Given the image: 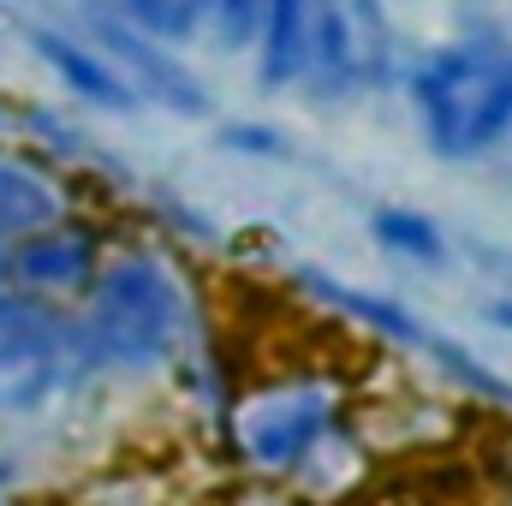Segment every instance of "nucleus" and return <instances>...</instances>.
<instances>
[{"instance_id": "obj_6", "label": "nucleus", "mask_w": 512, "mask_h": 506, "mask_svg": "<svg viewBox=\"0 0 512 506\" xmlns=\"http://www.w3.org/2000/svg\"><path fill=\"white\" fill-rule=\"evenodd\" d=\"M0 268L12 280H24V286H78L96 268V245L84 233H72V227H42V233H24L0 256Z\"/></svg>"}, {"instance_id": "obj_8", "label": "nucleus", "mask_w": 512, "mask_h": 506, "mask_svg": "<svg viewBox=\"0 0 512 506\" xmlns=\"http://www.w3.org/2000/svg\"><path fill=\"white\" fill-rule=\"evenodd\" d=\"M54 215H60V191L24 161H0V239L42 233L54 227Z\"/></svg>"}, {"instance_id": "obj_15", "label": "nucleus", "mask_w": 512, "mask_h": 506, "mask_svg": "<svg viewBox=\"0 0 512 506\" xmlns=\"http://www.w3.org/2000/svg\"><path fill=\"white\" fill-rule=\"evenodd\" d=\"M489 316H495V322H501V328L512 334V304H489Z\"/></svg>"}, {"instance_id": "obj_4", "label": "nucleus", "mask_w": 512, "mask_h": 506, "mask_svg": "<svg viewBox=\"0 0 512 506\" xmlns=\"http://www.w3.org/2000/svg\"><path fill=\"white\" fill-rule=\"evenodd\" d=\"M78 340L36 304L0 298V411H36L72 376Z\"/></svg>"}, {"instance_id": "obj_7", "label": "nucleus", "mask_w": 512, "mask_h": 506, "mask_svg": "<svg viewBox=\"0 0 512 506\" xmlns=\"http://www.w3.org/2000/svg\"><path fill=\"white\" fill-rule=\"evenodd\" d=\"M30 42H36V54L66 78V90H78V96H90V102H102V108H131V84L108 66V60H96L90 48L66 42L60 30H30Z\"/></svg>"}, {"instance_id": "obj_14", "label": "nucleus", "mask_w": 512, "mask_h": 506, "mask_svg": "<svg viewBox=\"0 0 512 506\" xmlns=\"http://www.w3.org/2000/svg\"><path fill=\"white\" fill-rule=\"evenodd\" d=\"M227 143H239V149H274V131H227Z\"/></svg>"}, {"instance_id": "obj_9", "label": "nucleus", "mask_w": 512, "mask_h": 506, "mask_svg": "<svg viewBox=\"0 0 512 506\" xmlns=\"http://www.w3.org/2000/svg\"><path fill=\"white\" fill-rule=\"evenodd\" d=\"M102 36H108V48L131 60L137 72H143V90L149 96H161V102H173L179 114H203V102H197V78L179 66V60H167L161 48H149L143 36H131L126 24H102Z\"/></svg>"}, {"instance_id": "obj_3", "label": "nucleus", "mask_w": 512, "mask_h": 506, "mask_svg": "<svg viewBox=\"0 0 512 506\" xmlns=\"http://www.w3.org/2000/svg\"><path fill=\"white\" fill-rule=\"evenodd\" d=\"M304 66L328 96L393 84V24L382 0H310Z\"/></svg>"}, {"instance_id": "obj_1", "label": "nucleus", "mask_w": 512, "mask_h": 506, "mask_svg": "<svg viewBox=\"0 0 512 506\" xmlns=\"http://www.w3.org/2000/svg\"><path fill=\"white\" fill-rule=\"evenodd\" d=\"M411 108L423 137L447 161H471L512 131V42L471 36L435 48L411 72Z\"/></svg>"}, {"instance_id": "obj_5", "label": "nucleus", "mask_w": 512, "mask_h": 506, "mask_svg": "<svg viewBox=\"0 0 512 506\" xmlns=\"http://www.w3.org/2000/svg\"><path fill=\"white\" fill-rule=\"evenodd\" d=\"M328 423V393L322 387H280V393H262L239 411V441L256 465L280 471V465H298L304 447L322 435Z\"/></svg>"}, {"instance_id": "obj_13", "label": "nucleus", "mask_w": 512, "mask_h": 506, "mask_svg": "<svg viewBox=\"0 0 512 506\" xmlns=\"http://www.w3.org/2000/svg\"><path fill=\"white\" fill-rule=\"evenodd\" d=\"M203 12H209V0H131V18L149 36H191Z\"/></svg>"}, {"instance_id": "obj_2", "label": "nucleus", "mask_w": 512, "mask_h": 506, "mask_svg": "<svg viewBox=\"0 0 512 506\" xmlns=\"http://www.w3.org/2000/svg\"><path fill=\"white\" fill-rule=\"evenodd\" d=\"M90 340L102 358L149 370L173 352L179 340V286L155 256H120L102 268L96 298H90Z\"/></svg>"}, {"instance_id": "obj_11", "label": "nucleus", "mask_w": 512, "mask_h": 506, "mask_svg": "<svg viewBox=\"0 0 512 506\" xmlns=\"http://www.w3.org/2000/svg\"><path fill=\"white\" fill-rule=\"evenodd\" d=\"M298 286H310L316 298L340 304L346 316H358V322H370V328H382V334H399V340H417V334H423V328L411 322V310H399V304H387V298H370V292H346L340 280H328V274H316V268H304Z\"/></svg>"}, {"instance_id": "obj_10", "label": "nucleus", "mask_w": 512, "mask_h": 506, "mask_svg": "<svg viewBox=\"0 0 512 506\" xmlns=\"http://www.w3.org/2000/svg\"><path fill=\"white\" fill-rule=\"evenodd\" d=\"M304 12L310 0H262V78L286 84L304 72Z\"/></svg>"}, {"instance_id": "obj_12", "label": "nucleus", "mask_w": 512, "mask_h": 506, "mask_svg": "<svg viewBox=\"0 0 512 506\" xmlns=\"http://www.w3.org/2000/svg\"><path fill=\"white\" fill-rule=\"evenodd\" d=\"M376 239L399 256H417V262H441V256H447L441 227L423 221V215H411V209H382V215H376Z\"/></svg>"}]
</instances>
